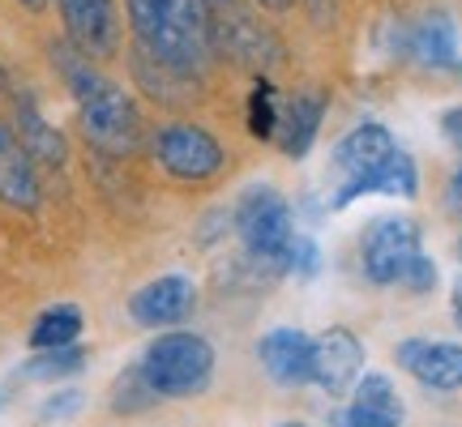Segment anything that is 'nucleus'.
I'll list each match as a JSON object with an SVG mask.
<instances>
[{
  "label": "nucleus",
  "mask_w": 462,
  "mask_h": 427,
  "mask_svg": "<svg viewBox=\"0 0 462 427\" xmlns=\"http://www.w3.org/2000/svg\"><path fill=\"white\" fill-rule=\"evenodd\" d=\"M368 193H385V197L411 201L415 193H420V171H415L411 154H407V150H394V159H385L373 176H364V180L351 188V201L368 197Z\"/></svg>",
  "instance_id": "nucleus-18"
},
{
  "label": "nucleus",
  "mask_w": 462,
  "mask_h": 427,
  "mask_svg": "<svg viewBox=\"0 0 462 427\" xmlns=\"http://www.w3.org/2000/svg\"><path fill=\"white\" fill-rule=\"evenodd\" d=\"M69 43L86 60H107L120 48V14L116 0H56Z\"/></svg>",
  "instance_id": "nucleus-8"
},
{
  "label": "nucleus",
  "mask_w": 462,
  "mask_h": 427,
  "mask_svg": "<svg viewBox=\"0 0 462 427\" xmlns=\"http://www.w3.org/2000/svg\"><path fill=\"white\" fill-rule=\"evenodd\" d=\"M154 389L146 385V377H142V368H129L125 377L112 385V406L120 414H137V411H150V402H154Z\"/></svg>",
  "instance_id": "nucleus-21"
},
{
  "label": "nucleus",
  "mask_w": 462,
  "mask_h": 427,
  "mask_svg": "<svg viewBox=\"0 0 462 427\" xmlns=\"http://www.w3.org/2000/svg\"><path fill=\"white\" fill-rule=\"evenodd\" d=\"M142 377L159 397H193L215 377V346L201 333L189 329H167L142 355Z\"/></svg>",
  "instance_id": "nucleus-3"
},
{
  "label": "nucleus",
  "mask_w": 462,
  "mask_h": 427,
  "mask_svg": "<svg viewBox=\"0 0 462 427\" xmlns=\"http://www.w3.org/2000/svg\"><path fill=\"white\" fill-rule=\"evenodd\" d=\"M411 56L429 68H449L458 60V31H454V17L449 14H424L411 31Z\"/></svg>",
  "instance_id": "nucleus-17"
},
{
  "label": "nucleus",
  "mask_w": 462,
  "mask_h": 427,
  "mask_svg": "<svg viewBox=\"0 0 462 427\" xmlns=\"http://www.w3.org/2000/svg\"><path fill=\"white\" fill-rule=\"evenodd\" d=\"M22 9H31V14H39V9H48V0H17Z\"/></svg>",
  "instance_id": "nucleus-29"
},
{
  "label": "nucleus",
  "mask_w": 462,
  "mask_h": 427,
  "mask_svg": "<svg viewBox=\"0 0 462 427\" xmlns=\"http://www.w3.org/2000/svg\"><path fill=\"white\" fill-rule=\"evenodd\" d=\"M236 231L245 240L248 257L257 265H270V269H287V252L296 244V218H291V205L279 188L270 184H253L240 193L236 201Z\"/></svg>",
  "instance_id": "nucleus-4"
},
{
  "label": "nucleus",
  "mask_w": 462,
  "mask_h": 427,
  "mask_svg": "<svg viewBox=\"0 0 462 427\" xmlns=\"http://www.w3.org/2000/svg\"><path fill=\"white\" fill-rule=\"evenodd\" d=\"M248 132H253L257 141L279 137V107H274V90H270V82H257L253 99H248Z\"/></svg>",
  "instance_id": "nucleus-22"
},
{
  "label": "nucleus",
  "mask_w": 462,
  "mask_h": 427,
  "mask_svg": "<svg viewBox=\"0 0 462 427\" xmlns=\"http://www.w3.org/2000/svg\"><path fill=\"white\" fill-rule=\"evenodd\" d=\"M51 56H56V68L73 90V99H78V120H82L86 141L112 159H125L142 146V115H137V103L129 99V90L116 86L107 73H99L73 43L51 48Z\"/></svg>",
  "instance_id": "nucleus-1"
},
{
  "label": "nucleus",
  "mask_w": 462,
  "mask_h": 427,
  "mask_svg": "<svg viewBox=\"0 0 462 427\" xmlns=\"http://www.w3.org/2000/svg\"><path fill=\"white\" fill-rule=\"evenodd\" d=\"M198 308V286L189 274H163V278L137 286L129 299V316L142 329H176Z\"/></svg>",
  "instance_id": "nucleus-9"
},
{
  "label": "nucleus",
  "mask_w": 462,
  "mask_h": 427,
  "mask_svg": "<svg viewBox=\"0 0 462 427\" xmlns=\"http://www.w3.org/2000/svg\"><path fill=\"white\" fill-rule=\"evenodd\" d=\"M321 115H326V95L304 90L287 103V112L279 115V146L287 159H304L313 150L317 132H321Z\"/></svg>",
  "instance_id": "nucleus-15"
},
{
  "label": "nucleus",
  "mask_w": 462,
  "mask_h": 427,
  "mask_svg": "<svg viewBox=\"0 0 462 427\" xmlns=\"http://www.w3.org/2000/svg\"><path fill=\"white\" fill-rule=\"evenodd\" d=\"M0 201L14 210H39V171L9 120H0Z\"/></svg>",
  "instance_id": "nucleus-14"
},
{
  "label": "nucleus",
  "mask_w": 462,
  "mask_h": 427,
  "mask_svg": "<svg viewBox=\"0 0 462 427\" xmlns=\"http://www.w3.org/2000/svg\"><path fill=\"white\" fill-rule=\"evenodd\" d=\"M137 34V51L150 60L198 77L210 65L215 31H210V0H125Z\"/></svg>",
  "instance_id": "nucleus-2"
},
{
  "label": "nucleus",
  "mask_w": 462,
  "mask_h": 427,
  "mask_svg": "<svg viewBox=\"0 0 462 427\" xmlns=\"http://www.w3.org/2000/svg\"><path fill=\"white\" fill-rule=\"evenodd\" d=\"M154 159L163 167L171 180H184V184H201V180H215L227 154L218 146V137L201 124H163L154 132Z\"/></svg>",
  "instance_id": "nucleus-5"
},
{
  "label": "nucleus",
  "mask_w": 462,
  "mask_h": 427,
  "mask_svg": "<svg viewBox=\"0 0 462 427\" xmlns=\"http://www.w3.org/2000/svg\"><path fill=\"white\" fill-rule=\"evenodd\" d=\"M82 368H86L82 346H60V350H34V359L22 372H26V380H65L78 377Z\"/></svg>",
  "instance_id": "nucleus-20"
},
{
  "label": "nucleus",
  "mask_w": 462,
  "mask_h": 427,
  "mask_svg": "<svg viewBox=\"0 0 462 427\" xmlns=\"http://www.w3.org/2000/svg\"><path fill=\"white\" fill-rule=\"evenodd\" d=\"M334 427H402V397L385 372H364L351 389V406L334 411Z\"/></svg>",
  "instance_id": "nucleus-12"
},
{
  "label": "nucleus",
  "mask_w": 462,
  "mask_h": 427,
  "mask_svg": "<svg viewBox=\"0 0 462 427\" xmlns=\"http://www.w3.org/2000/svg\"><path fill=\"white\" fill-rule=\"evenodd\" d=\"M86 397L78 394V389H65V394H51L48 402H43V411H39V419L43 423H60V419H73V414L82 411Z\"/></svg>",
  "instance_id": "nucleus-24"
},
{
  "label": "nucleus",
  "mask_w": 462,
  "mask_h": 427,
  "mask_svg": "<svg viewBox=\"0 0 462 427\" xmlns=\"http://www.w3.org/2000/svg\"><path fill=\"white\" fill-rule=\"evenodd\" d=\"M454 321H458V329H462V278L454 282Z\"/></svg>",
  "instance_id": "nucleus-28"
},
{
  "label": "nucleus",
  "mask_w": 462,
  "mask_h": 427,
  "mask_svg": "<svg viewBox=\"0 0 462 427\" xmlns=\"http://www.w3.org/2000/svg\"><path fill=\"white\" fill-rule=\"evenodd\" d=\"M458 252H462V240H458Z\"/></svg>",
  "instance_id": "nucleus-33"
},
{
  "label": "nucleus",
  "mask_w": 462,
  "mask_h": 427,
  "mask_svg": "<svg viewBox=\"0 0 462 427\" xmlns=\"http://www.w3.org/2000/svg\"><path fill=\"white\" fill-rule=\"evenodd\" d=\"M364 377V346L351 329L334 325L321 338H313V385L326 394H346Z\"/></svg>",
  "instance_id": "nucleus-11"
},
{
  "label": "nucleus",
  "mask_w": 462,
  "mask_h": 427,
  "mask_svg": "<svg viewBox=\"0 0 462 427\" xmlns=\"http://www.w3.org/2000/svg\"><path fill=\"white\" fill-rule=\"evenodd\" d=\"M14 132H17V141L26 146V154H31L34 163L65 167V159H69L65 137H60V132H56L48 120L39 115V107H34L31 95H22V99H17V124H14Z\"/></svg>",
  "instance_id": "nucleus-16"
},
{
  "label": "nucleus",
  "mask_w": 462,
  "mask_h": 427,
  "mask_svg": "<svg viewBox=\"0 0 462 427\" xmlns=\"http://www.w3.org/2000/svg\"><path fill=\"white\" fill-rule=\"evenodd\" d=\"M441 132H446L449 146L462 150V107H449V112L441 115Z\"/></svg>",
  "instance_id": "nucleus-26"
},
{
  "label": "nucleus",
  "mask_w": 462,
  "mask_h": 427,
  "mask_svg": "<svg viewBox=\"0 0 462 427\" xmlns=\"http://www.w3.org/2000/svg\"><path fill=\"white\" fill-rule=\"evenodd\" d=\"M287 269H296V274H304V278H313L317 269H321L317 244L309 240V235H296V244H291V252H287Z\"/></svg>",
  "instance_id": "nucleus-25"
},
{
  "label": "nucleus",
  "mask_w": 462,
  "mask_h": 427,
  "mask_svg": "<svg viewBox=\"0 0 462 427\" xmlns=\"http://www.w3.org/2000/svg\"><path fill=\"white\" fill-rule=\"evenodd\" d=\"M282 427H304V423H282Z\"/></svg>",
  "instance_id": "nucleus-32"
},
{
  "label": "nucleus",
  "mask_w": 462,
  "mask_h": 427,
  "mask_svg": "<svg viewBox=\"0 0 462 427\" xmlns=\"http://www.w3.org/2000/svg\"><path fill=\"white\" fill-rule=\"evenodd\" d=\"M415 257H420V227L407 214H385V218L368 223V231L360 240V261L368 282L394 286Z\"/></svg>",
  "instance_id": "nucleus-6"
},
{
  "label": "nucleus",
  "mask_w": 462,
  "mask_h": 427,
  "mask_svg": "<svg viewBox=\"0 0 462 427\" xmlns=\"http://www.w3.org/2000/svg\"><path fill=\"white\" fill-rule=\"evenodd\" d=\"M449 205L462 214V167L454 171V176H449Z\"/></svg>",
  "instance_id": "nucleus-27"
},
{
  "label": "nucleus",
  "mask_w": 462,
  "mask_h": 427,
  "mask_svg": "<svg viewBox=\"0 0 462 427\" xmlns=\"http://www.w3.org/2000/svg\"><path fill=\"white\" fill-rule=\"evenodd\" d=\"M257 5H265V9H287L291 0H257Z\"/></svg>",
  "instance_id": "nucleus-30"
},
{
  "label": "nucleus",
  "mask_w": 462,
  "mask_h": 427,
  "mask_svg": "<svg viewBox=\"0 0 462 427\" xmlns=\"http://www.w3.org/2000/svg\"><path fill=\"white\" fill-rule=\"evenodd\" d=\"M0 90H5V68H0Z\"/></svg>",
  "instance_id": "nucleus-31"
},
{
  "label": "nucleus",
  "mask_w": 462,
  "mask_h": 427,
  "mask_svg": "<svg viewBox=\"0 0 462 427\" xmlns=\"http://www.w3.org/2000/svg\"><path fill=\"white\" fill-rule=\"evenodd\" d=\"M394 132L385 129V124H356V129L346 132L343 141L334 146V176H338V188H334L330 205L334 210H346L351 205V188L364 180V176H373L385 159H394Z\"/></svg>",
  "instance_id": "nucleus-7"
},
{
  "label": "nucleus",
  "mask_w": 462,
  "mask_h": 427,
  "mask_svg": "<svg viewBox=\"0 0 462 427\" xmlns=\"http://www.w3.org/2000/svg\"><path fill=\"white\" fill-rule=\"evenodd\" d=\"M257 359H262L265 377L282 385V389H300V385H313V338L304 329L279 325L262 333L257 342Z\"/></svg>",
  "instance_id": "nucleus-10"
},
{
  "label": "nucleus",
  "mask_w": 462,
  "mask_h": 427,
  "mask_svg": "<svg viewBox=\"0 0 462 427\" xmlns=\"http://www.w3.org/2000/svg\"><path fill=\"white\" fill-rule=\"evenodd\" d=\"M398 363L411 372L420 385L454 394L462 389V342H429V338H407L394 350Z\"/></svg>",
  "instance_id": "nucleus-13"
},
{
  "label": "nucleus",
  "mask_w": 462,
  "mask_h": 427,
  "mask_svg": "<svg viewBox=\"0 0 462 427\" xmlns=\"http://www.w3.org/2000/svg\"><path fill=\"white\" fill-rule=\"evenodd\" d=\"M398 286H407V291H415V295H429L432 286H437V265H432V257H424V252H420V257L402 269Z\"/></svg>",
  "instance_id": "nucleus-23"
},
{
  "label": "nucleus",
  "mask_w": 462,
  "mask_h": 427,
  "mask_svg": "<svg viewBox=\"0 0 462 427\" xmlns=\"http://www.w3.org/2000/svg\"><path fill=\"white\" fill-rule=\"evenodd\" d=\"M82 308H73V304H56L48 313L34 316L31 325V346L34 350H60V346H78L82 338Z\"/></svg>",
  "instance_id": "nucleus-19"
}]
</instances>
